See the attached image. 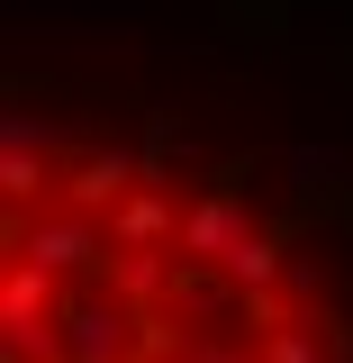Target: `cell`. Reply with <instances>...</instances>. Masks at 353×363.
<instances>
[{"instance_id":"6da1fadb","label":"cell","mask_w":353,"mask_h":363,"mask_svg":"<svg viewBox=\"0 0 353 363\" xmlns=\"http://www.w3.org/2000/svg\"><path fill=\"white\" fill-rule=\"evenodd\" d=\"M0 363H353V218L254 128L109 73H18Z\"/></svg>"}]
</instances>
